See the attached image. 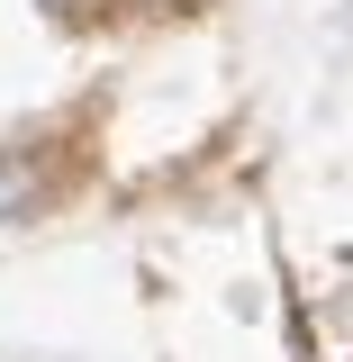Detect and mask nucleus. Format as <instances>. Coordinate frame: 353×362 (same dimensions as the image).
<instances>
[{"label": "nucleus", "instance_id": "nucleus-1", "mask_svg": "<svg viewBox=\"0 0 353 362\" xmlns=\"http://www.w3.org/2000/svg\"><path fill=\"white\" fill-rule=\"evenodd\" d=\"M28 199H37V181L18 154H0V218H28Z\"/></svg>", "mask_w": 353, "mask_h": 362}]
</instances>
